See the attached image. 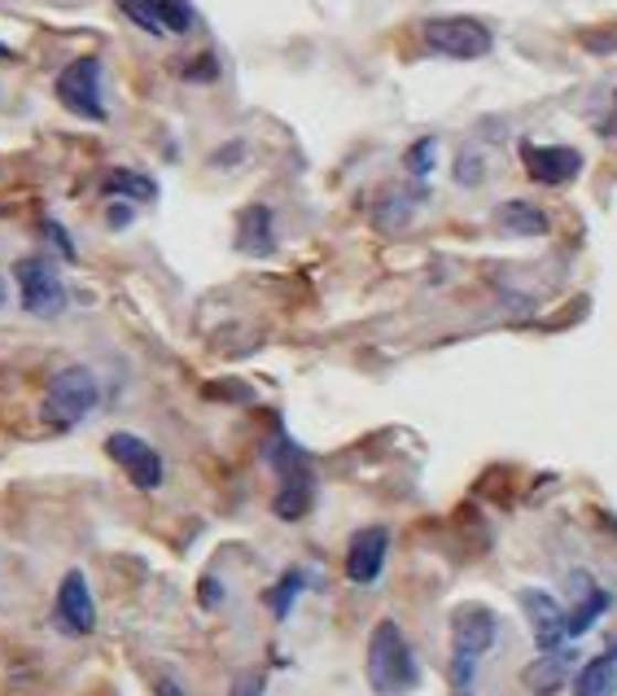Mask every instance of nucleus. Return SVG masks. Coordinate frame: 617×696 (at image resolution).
I'll return each instance as SVG.
<instances>
[{"instance_id":"f257e3e1","label":"nucleus","mask_w":617,"mask_h":696,"mask_svg":"<svg viewBox=\"0 0 617 696\" xmlns=\"http://www.w3.org/2000/svg\"><path fill=\"white\" fill-rule=\"evenodd\" d=\"M369 688L376 696H407L421 684V666L416 653L407 644V635L398 631V622H376L369 635Z\"/></svg>"},{"instance_id":"f03ea898","label":"nucleus","mask_w":617,"mask_h":696,"mask_svg":"<svg viewBox=\"0 0 617 696\" xmlns=\"http://www.w3.org/2000/svg\"><path fill=\"white\" fill-rule=\"evenodd\" d=\"M499 618L487 604H460L451 613V684L469 688L478 675V662L494 648Z\"/></svg>"},{"instance_id":"7ed1b4c3","label":"nucleus","mask_w":617,"mask_h":696,"mask_svg":"<svg viewBox=\"0 0 617 696\" xmlns=\"http://www.w3.org/2000/svg\"><path fill=\"white\" fill-rule=\"evenodd\" d=\"M97 399H102L97 372L84 368V363H71V368L53 372V381H49V390H44V416H49V425L71 430V425H79L84 416H93Z\"/></svg>"},{"instance_id":"20e7f679","label":"nucleus","mask_w":617,"mask_h":696,"mask_svg":"<svg viewBox=\"0 0 617 696\" xmlns=\"http://www.w3.org/2000/svg\"><path fill=\"white\" fill-rule=\"evenodd\" d=\"M421 40H425L429 53L456 57V62H478V57L491 53L494 44L491 27L478 22V18H465V13H456V18H429L421 27Z\"/></svg>"},{"instance_id":"39448f33","label":"nucleus","mask_w":617,"mask_h":696,"mask_svg":"<svg viewBox=\"0 0 617 696\" xmlns=\"http://www.w3.org/2000/svg\"><path fill=\"white\" fill-rule=\"evenodd\" d=\"M13 281H18V303H22L26 316L49 320V316L66 312V285H62V276L49 259H18Z\"/></svg>"},{"instance_id":"423d86ee","label":"nucleus","mask_w":617,"mask_h":696,"mask_svg":"<svg viewBox=\"0 0 617 696\" xmlns=\"http://www.w3.org/2000/svg\"><path fill=\"white\" fill-rule=\"evenodd\" d=\"M272 461H276V468H280V491H276V504H272V508H276V517H285V521L307 517L311 495H316V482H311L307 456H302L289 439H276Z\"/></svg>"},{"instance_id":"0eeeda50","label":"nucleus","mask_w":617,"mask_h":696,"mask_svg":"<svg viewBox=\"0 0 617 696\" xmlns=\"http://www.w3.org/2000/svg\"><path fill=\"white\" fill-rule=\"evenodd\" d=\"M57 102L79 118L106 123V102H102V62L97 57H79L57 75Z\"/></svg>"},{"instance_id":"6e6552de","label":"nucleus","mask_w":617,"mask_h":696,"mask_svg":"<svg viewBox=\"0 0 617 696\" xmlns=\"http://www.w3.org/2000/svg\"><path fill=\"white\" fill-rule=\"evenodd\" d=\"M521 613L530 618V631H534L539 653L565 648V640H570V613L556 604V595H547V591H539V587H525V591H521Z\"/></svg>"},{"instance_id":"1a4fd4ad","label":"nucleus","mask_w":617,"mask_h":696,"mask_svg":"<svg viewBox=\"0 0 617 696\" xmlns=\"http://www.w3.org/2000/svg\"><path fill=\"white\" fill-rule=\"evenodd\" d=\"M119 9L149 35H184L198 18L189 0H119Z\"/></svg>"},{"instance_id":"9d476101","label":"nucleus","mask_w":617,"mask_h":696,"mask_svg":"<svg viewBox=\"0 0 617 696\" xmlns=\"http://www.w3.org/2000/svg\"><path fill=\"white\" fill-rule=\"evenodd\" d=\"M106 452H110V461L119 464L140 491H158L162 486V456L140 434H110Z\"/></svg>"},{"instance_id":"9b49d317","label":"nucleus","mask_w":617,"mask_h":696,"mask_svg":"<svg viewBox=\"0 0 617 696\" xmlns=\"http://www.w3.org/2000/svg\"><path fill=\"white\" fill-rule=\"evenodd\" d=\"M53 613H57V626H62L66 635H93V626H97V604H93L88 579H84L79 570H71V574L62 579Z\"/></svg>"},{"instance_id":"f8f14e48","label":"nucleus","mask_w":617,"mask_h":696,"mask_svg":"<svg viewBox=\"0 0 617 696\" xmlns=\"http://www.w3.org/2000/svg\"><path fill=\"white\" fill-rule=\"evenodd\" d=\"M521 162L539 184H570L583 171V154L570 145H521Z\"/></svg>"},{"instance_id":"ddd939ff","label":"nucleus","mask_w":617,"mask_h":696,"mask_svg":"<svg viewBox=\"0 0 617 696\" xmlns=\"http://www.w3.org/2000/svg\"><path fill=\"white\" fill-rule=\"evenodd\" d=\"M385 552H390V530L364 526V530L351 539V548H347V579L360 582V587L376 582L381 570H385Z\"/></svg>"},{"instance_id":"4468645a","label":"nucleus","mask_w":617,"mask_h":696,"mask_svg":"<svg viewBox=\"0 0 617 696\" xmlns=\"http://www.w3.org/2000/svg\"><path fill=\"white\" fill-rule=\"evenodd\" d=\"M570 666H574V653H570V648L539 653V662H530L521 679H525V688L534 696H556L565 684H574V679H570Z\"/></svg>"},{"instance_id":"2eb2a0df","label":"nucleus","mask_w":617,"mask_h":696,"mask_svg":"<svg viewBox=\"0 0 617 696\" xmlns=\"http://www.w3.org/2000/svg\"><path fill=\"white\" fill-rule=\"evenodd\" d=\"M574 696H617V657L600 653L574 675Z\"/></svg>"},{"instance_id":"dca6fc26","label":"nucleus","mask_w":617,"mask_h":696,"mask_svg":"<svg viewBox=\"0 0 617 696\" xmlns=\"http://www.w3.org/2000/svg\"><path fill=\"white\" fill-rule=\"evenodd\" d=\"M237 245L246 254H272L276 250V232H272V211L267 207H249L237 224Z\"/></svg>"},{"instance_id":"f3484780","label":"nucleus","mask_w":617,"mask_h":696,"mask_svg":"<svg viewBox=\"0 0 617 696\" xmlns=\"http://www.w3.org/2000/svg\"><path fill=\"white\" fill-rule=\"evenodd\" d=\"M609 604H614V595L605 591V587H583V595H578V604L570 609V640H578V635H587L605 613H609Z\"/></svg>"},{"instance_id":"a211bd4d","label":"nucleus","mask_w":617,"mask_h":696,"mask_svg":"<svg viewBox=\"0 0 617 696\" xmlns=\"http://www.w3.org/2000/svg\"><path fill=\"white\" fill-rule=\"evenodd\" d=\"M494 224L512 236H543L547 232V215L534 207V202H503Z\"/></svg>"},{"instance_id":"6ab92c4d","label":"nucleus","mask_w":617,"mask_h":696,"mask_svg":"<svg viewBox=\"0 0 617 696\" xmlns=\"http://www.w3.org/2000/svg\"><path fill=\"white\" fill-rule=\"evenodd\" d=\"M102 189L110 198H131V202H153L158 198V184L149 176H136V171H110Z\"/></svg>"},{"instance_id":"aec40b11","label":"nucleus","mask_w":617,"mask_h":696,"mask_svg":"<svg viewBox=\"0 0 617 696\" xmlns=\"http://www.w3.org/2000/svg\"><path fill=\"white\" fill-rule=\"evenodd\" d=\"M302 587H307V579H302L298 570H289L285 579H280L276 587H272V591H267V609H272L276 618H289V604H294V595H298Z\"/></svg>"},{"instance_id":"412c9836","label":"nucleus","mask_w":617,"mask_h":696,"mask_svg":"<svg viewBox=\"0 0 617 696\" xmlns=\"http://www.w3.org/2000/svg\"><path fill=\"white\" fill-rule=\"evenodd\" d=\"M434 154H438V140H434V136H421V140L403 154V167H407L416 180H425V176L434 171Z\"/></svg>"},{"instance_id":"4be33fe9","label":"nucleus","mask_w":617,"mask_h":696,"mask_svg":"<svg viewBox=\"0 0 617 696\" xmlns=\"http://www.w3.org/2000/svg\"><path fill=\"white\" fill-rule=\"evenodd\" d=\"M456 184H465V189H478L482 184V176H487V154L482 149H465L460 158H456Z\"/></svg>"},{"instance_id":"5701e85b","label":"nucleus","mask_w":617,"mask_h":696,"mask_svg":"<svg viewBox=\"0 0 617 696\" xmlns=\"http://www.w3.org/2000/svg\"><path fill=\"white\" fill-rule=\"evenodd\" d=\"M412 207H416V198H412V193H390V198H385V207L376 211V224H381V229H403V224H407V215H412Z\"/></svg>"},{"instance_id":"b1692460","label":"nucleus","mask_w":617,"mask_h":696,"mask_svg":"<svg viewBox=\"0 0 617 696\" xmlns=\"http://www.w3.org/2000/svg\"><path fill=\"white\" fill-rule=\"evenodd\" d=\"M233 696H263V675H242L233 684Z\"/></svg>"},{"instance_id":"393cba45","label":"nucleus","mask_w":617,"mask_h":696,"mask_svg":"<svg viewBox=\"0 0 617 696\" xmlns=\"http://www.w3.org/2000/svg\"><path fill=\"white\" fill-rule=\"evenodd\" d=\"M124 224H131V207H110V229H124Z\"/></svg>"},{"instance_id":"a878e982","label":"nucleus","mask_w":617,"mask_h":696,"mask_svg":"<svg viewBox=\"0 0 617 696\" xmlns=\"http://www.w3.org/2000/svg\"><path fill=\"white\" fill-rule=\"evenodd\" d=\"M158 696H184V693H180L171 679H162V684H158Z\"/></svg>"},{"instance_id":"bb28decb","label":"nucleus","mask_w":617,"mask_h":696,"mask_svg":"<svg viewBox=\"0 0 617 696\" xmlns=\"http://www.w3.org/2000/svg\"><path fill=\"white\" fill-rule=\"evenodd\" d=\"M9 57H13V49H9V44H0V62H9Z\"/></svg>"},{"instance_id":"cd10ccee","label":"nucleus","mask_w":617,"mask_h":696,"mask_svg":"<svg viewBox=\"0 0 617 696\" xmlns=\"http://www.w3.org/2000/svg\"><path fill=\"white\" fill-rule=\"evenodd\" d=\"M4 298H9V285H4V281H0V307H4Z\"/></svg>"}]
</instances>
